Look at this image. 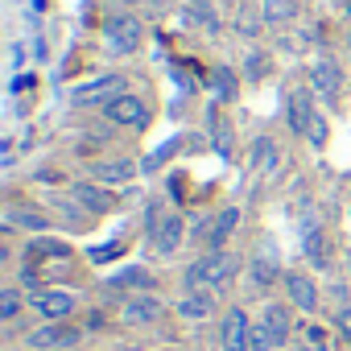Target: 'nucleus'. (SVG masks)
<instances>
[{
	"instance_id": "34",
	"label": "nucleus",
	"mask_w": 351,
	"mask_h": 351,
	"mask_svg": "<svg viewBox=\"0 0 351 351\" xmlns=\"http://www.w3.org/2000/svg\"><path fill=\"white\" fill-rule=\"evenodd\" d=\"M339 13H343V17L351 21V0H339Z\"/></svg>"
},
{
	"instance_id": "31",
	"label": "nucleus",
	"mask_w": 351,
	"mask_h": 351,
	"mask_svg": "<svg viewBox=\"0 0 351 351\" xmlns=\"http://www.w3.org/2000/svg\"><path fill=\"white\" fill-rule=\"evenodd\" d=\"M252 351H273V335H269V326H265V322H256V326H252Z\"/></svg>"
},
{
	"instance_id": "19",
	"label": "nucleus",
	"mask_w": 351,
	"mask_h": 351,
	"mask_svg": "<svg viewBox=\"0 0 351 351\" xmlns=\"http://www.w3.org/2000/svg\"><path fill=\"white\" fill-rule=\"evenodd\" d=\"M256 13H261L265 25H289V21H298V13H302V0H261Z\"/></svg>"
},
{
	"instance_id": "18",
	"label": "nucleus",
	"mask_w": 351,
	"mask_h": 351,
	"mask_svg": "<svg viewBox=\"0 0 351 351\" xmlns=\"http://www.w3.org/2000/svg\"><path fill=\"white\" fill-rule=\"evenodd\" d=\"M302 252H306V261L314 265V269H330V244H326V232L310 219L306 223V232H302Z\"/></svg>"
},
{
	"instance_id": "4",
	"label": "nucleus",
	"mask_w": 351,
	"mask_h": 351,
	"mask_svg": "<svg viewBox=\"0 0 351 351\" xmlns=\"http://www.w3.org/2000/svg\"><path fill=\"white\" fill-rule=\"evenodd\" d=\"M75 306H79V298L71 289H38V293H29V310L38 318H46V322H66L75 314Z\"/></svg>"
},
{
	"instance_id": "10",
	"label": "nucleus",
	"mask_w": 351,
	"mask_h": 351,
	"mask_svg": "<svg viewBox=\"0 0 351 351\" xmlns=\"http://www.w3.org/2000/svg\"><path fill=\"white\" fill-rule=\"evenodd\" d=\"M310 87H314V95L318 99H335L339 95V87H343V71H339V62L335 58H318L314 66H310Z\"/></svg>"
},
{
	"instance_id": "9",
	"label": "nucleus",
	"mask_w": 351,
	"mask_h": 351,
	"mask_svg": "<svg viewBox=\"0 0 351 351\" xmlns=\"http://www.w3.org/2000/svg\"><path fill=\"white\" fill-rule=\"evenodd\" d=\"M182 240H186V219L182 215H165L157 223V232L149 236V244H153L157 256H173V252L182 248Z\"/></svg>"
},
{
	"instance_id": "23",
	"label": "nucleus",
	"mask_w": 351,
	"mask_h": 351,
	"mask_svg": "<svg viewBox=\"0 0 351 351\" xmlns=\"http://www.w3.org/2000/svg\"><path fill=\"white\" fill-rule=\"evenodd\" d=\"M211 87H215V99H219V104H232L236 91H240V79H236L232 66H215V71H211Z\"/></svg>"
},
{
	"instance_id": "24",
	"label": "nucleus",
	"mask_w": 351,
	"mask_h": 351,
	"mask_svg": "<svg viewBox=\"0 0 351 351\" xmlns=\"http://www.w3.org/2000/svg\"><path fill=\"white\" fill-rule=\"evenodd\" d=\"M252 281H256L261 289H269L273 281H285V273L277 269V261H273L269 252H256V256H252Z\"/></svg>"
},
{
	"instance_id": "17",
	"label": "nucleus",
	"mask_w": 351,
	"mask_h": 351,
	"mask_svg": "<svg viewBox=\"0 0 351 351\" xmlns=\"http://www.w3.org/2000/svg\"><path fill=\"white\" fill-rule=\"evenodd\" d=\"M136 178V165L132 161H95L91 165V182H99V186H128Z\"/></svg>"
},
{
	"instance_id": "26",
	"label": "nucleus",
	"mask_w": 351,
	"mask_h": 351,
	"mask_svg": "<svg viewBox=\"0 0 351 351\" xmlns=\"http://www.w3.org/2000/svg\"><path fill=\"white\" fill-rule=\"evenodd\" d=\"M191 21H199L207 34H219V17L211 13V0H191Z\"/></svg>"
},
{
	"instance_id": "14",
	"label": "nucleus",
	"mask_w": 351,
	"mask_h": 351,
	"mask_svg": "<svg viewBox=\"0 0 351 351\" xmlns=\"http://www.w3.org/2000/svg\"><path fill=\"white\" fill-rule=\"evenodd\" d=\"M310 120H314V108H310V95L306 91H289L285 95V124L293 136H306L310 132Z\"/></svg>"
},
{
	"instance_id": "3",
	"label": "nucleus",
	"mask_w": 351,
	"mask_h": 351,
	"mask_svg": "<svg viewBox=\"0 0 351 351\" xmlns=\"http://www.w3.org/2000/svg\"><path fill=\"white\" fill-rule=\"evenodd\" d=\"M116 95H124V75H95L91 83H83V87H75L71 91V104L75 108H108Z\"/></svg>"
},
{
	"instance_id": "25",
	"label": "nucleus",
	"mask_w": 351,
	"mask_h": 351,
	"mask_svg": "<svg viewBox=\"0 0 351 351\" xmlns=\"http://www.w3.org/2000/svg\"><path fill=\"white\" fill-rule=\"evenodd\" d=\"M207 120H211V136H215V149H219L223 157H232V141H236V132H232V124H228V120H223L219 112H211Z\"/></svg>"
},
{
	"instance_id": "29",
	"label": "nucleus",
	"mask_w": 351,
	"mask_h": 351,
	"mask_svg": "<svg viewBox=\"0 0 351 351\" xmlns=\"http://www.w3.org/2000/svg\"><path fill=\"white\" fill-rule=\"evenodd\" d=\"M265 71H269V58H265L261 50H248V58H244V75H248V79H265Z\"/></svg>"
},
{
	"instance_id": "22",
	"label": "nucleus",
	"mask_w": 351,
	"mask_h": 351,
	"mask_svg": "<svg viewBox=\"0 0 351 351\" xmlns=\"http://www.w3.org/2000/svg\"><path fill=\"white\" fill-rule=\"evenodd\" d=\"M273 169H277V141L256 136L252 141V173H273Z\"/></svg>"
},
{
	"instance_id": "21",
	"label": "nucleus",
	"mask_w": 351,
	"mask_h": 351,
	"mask_svg": "<svg viewBox=\"0 0 351 351\" xmlns=\"http://www.w3.org/2000/svg\"><path fill=\"white\" fill-rule=\"evenodd\" d=\"M112 289H132V293H153V273L149 269H124L116 277H108Z\"/></svg>"
},
{
	"instance_id": "16",
	"label": "nucleus",
	"mask_w": 351,
	"mask_h": 351,
	"mask_svg": "<svg viewBox=\"0 0 351 351\" xmlns=\"http://www.w3.org/2000/svg\"><path fill=\"white\" fill-rule=\"evenodd\" d=\"M261 322L269 326L273 347H285V343H289V335H293V318H289V306H285V302H265Z\"/></svg>"
},
{
	"instance_id": "27",
	"label": "nucleus",
	"mask_w": 351,
	"mask_h": 351,
	"mask_svg": "<svg viewBox=\"0 0 351 351\" xmlns=\"http://www.w3.org/2000/svg\"><path fill=\"white\" fill-rule=\"evenodd\" d=\"M29 256H58V261H71V248L58 244V240H34V244H29Z\"/></svg>"
},
{
	"instance_id": "28",
	"label": "nucleus",
	"mask_w": 351,
	"mask_h": 351,
	"mask_svg": "<svg viewBox=\"0 0 351 351\" xmlns=\"http://www.w3.org/2000/svg\"><path fill=\"white\" fill-rule=\"evenodd\" d=\"M21 314V289H5V293H0V318H5V322H13Z\"/></svg>"
},
{
	"instance_id": "36",
	"label": "nucleus",
	"mask_w": 351,
	"mask_h": 351,
	"mask_svg": "<svg viewBox=\"0 0 351 351\" xmlns=\"http://www.w3.org/2000/svg\"><path fill=\"white\" fill-rule=\"evenodd\" d=\"M120 5H141V0H120Z\"/></svg>"
},
{
	"instance_id": "20",
	"label": "nucleus",
	"mask_w": 351,
	"mask_h": 351,
	"mask_svg": "<svg viewBox=\"0 0 351 351\" xmlns=\"http://www.w3.org/2000/svg\"><path fill=\"white\" fill-rule=\"evenodd\" d=\"M13 228H25V232H46V228H50V219H46L42 211L9 207V211H5V232H13Z\"/></svg>"
},
{
	"instance_id": "13",
	"label": "nucleus",
	"mask_w": 351,
	"mask_h": 351,
	"mask_svg": "<svg viewBox=\"0 0 351 351\" xmlns=\"http://www.w3.org/2000/svg\"><path fill=\"white\" fill-rule=\"evenodd\" d=\"M173 310H178V318H186V322H207L215 314V293L211 289H186Z\"/></svg>"
},
{
	"instance_id": "32",
	"label": "nucleus",
	"mask_w": 351,
	"mask_h": 351,
	"mask_svg": "<svg viewBox=\"0 0 351 351\" xmlns=\"http://www.w3.org/2000/svg\"><path fill=\"white\" fill-rule=\"evenodd\" d=\"M335 322H339V330H343V339H347V343H351V306H343V310H339V318H335Z\"/></svg>"
},
{
	"instance_id": "15",
	"label": "nucleus",
	"mask_w": 351,
	"mask_h": 351,
	"mask_svg": "<svg viewBox=\"0 0 351 351\" xmlns=\"http://www.w3.org/2000/svg\"><path fill=\"white\" fill-rule=\"evenodd\" d=\"M71 199H75L87 215L112 211V195H108V186H99V182H75V186H71Z\"/></svg>"
},
{
	"instance_id": "33",
	"label": "nucleus",
	"mask_w": 351,
	"mask_h": 351,
	"mask_svg": "<svg viewBox=\"0 0 351 351\" xmlns=\"http://www.w3.org/2000/svg\"><path fill=\"white\" fill-rule=\"evenodd\" d=\"M306 335H310V347H330V343H326V330H322V326H310Z\"/></svg>"
},
{
	"instance_id": "2",
	"label": "nucleus",
	"mask_w": 351,
	"mask_h": 351,
	"mask_svg": "<svg viewBox=\"0 0 351 351\" xmlns=\"http://www.w3.org/2000/svg\"><path fill=\"white\" fill-rule=\"evenodd\" d=\"M104 42H108L116 54H132V50H141V42H145V25H141V17H132V13H116V17H108V21H104Z\"/></svg>"
},
{
	"instance_id": "35",
	"label": "nucleus",
	"mask_w": 351,
	"mask_h": 351,
	"mask_svg": "<svg viewBox=\"0 0 351 351\" xmlns=\"http://www.w3.org/2000/svg\"><path fill=\"white\" fill-rule=\"evenodd\" d=\"M306 351H330V347H306Z\"/></svg>"
},
{
	"instance_id": "6",
	"label": "nucleus",
	"mask_w": 351,
	"mask_h": 351,
	"mask_svg": "<svg viewBox=\"0 0 351 351\" xmlns=\"http://www.w3.org/2000/svg\"><path fill=\"white\" fill-rule=\"evenodd\" d=\"M116 128H145L149 124V108H145V99L141 95H132V91H124V95H116L108 108H99Z\"/></svg>"
},
{
	"instance_id": "11",
	"label": "nucleus",
	"mask_w": 351,
	"mask_h": 351,
	"mask_svg": "<svg viewBox=\"0 0 351 351\" xmlns=\"http://www.w3.org/2000/svg\"><path fill=\"white\" fill-rule=\"evenodd\" d=\"M285 298L289 306H298L302 314H318V285L306 277V273H285Z\"/></svg>"
},
{
	"instance_id": "12",
	"label": "nucleus",
	"mask_w": 351,
	"mask_h": 351,
	"mask_svg": "<svg viewBox=\"0 0 351 351\" xmlns=\"http://www.w3.org/2000/svg\"><path fill=\"white\" fill-rule=\"evenodd\" d=\"M236 228H240V207H219L211 219V232H207V252H223L232 244Z\"/></svg>"
},
{
	"instance_id": "1",
	"label": "nucleus",
	"mask_w": 351,
	"mask_h": 351,
	"mask_svg": "<svg viewBox=\"0 0 351 351\" xmlns=\"http://www.w3.org/2000/svg\"><path fill=\"white\" fill-rule=\"evenodd\" d=\"M236 269H240V261L223 248V252H203L199 261H191L186 265V273H182V281H186V289H223V285H232V277H236Z\"/></svg>"
},
{
	"instance_id": "5",
	"label": "nucleus",
	"mask_w": 351,
	"mask_h": 351,
	"mask_svg": "<svg viewBox=\"0 0 351 351\" xmlns=\"http://www.w3.org/2000/svg\"><path fill=\"white\" fill-rule=\"evenodd\" d=\"M79 339H83V330H79V326L46 322V326H38V330H29V335H25V347H29V351H66V347H75Z\"/></svg>"
},
{
	"instance_id": "30",
	"label": "nucleus",
	"mask_w": 351,
	"mask_h": 351,
	"mask_svg": "<svg viewBox=\"0 0 351 351\" xmlns=\"http://www.w3.org/2000/svg\"><path fill=\"white\" fill-rule=\"evenodd\" d=\"M306 136H310V145H314V149H322V145H326L330 128H326V116H322V112H314V120H310V132H306Z\"/></svg>"
},
{
	"instance_id": "8",
	"label": "nucleus",
	"mask_w": 351,
	"mask_h": 351,
	"mask_svg": "<svg viewBox=\"0 0 351 351\" xmlns=\"http://www.w3.org/2000/svg\"><path fill=\"white\" fill-rule=\"evenodd\" d=\"M219 339H223V351H252V322H248V314L240 306H232L223 314Z\"/></svg>"
},
{
	"instance_id": "7",
	"label": "nucleus",
	"mask_w": 351,
	"mask_h": 351,
	"mask_svg": "<svg viewBox=\"0 0 351 351\" xmlns=\"http://www.w3.org/2000/svg\"><path fill=\"white\" fill-rule=\"evenodd\" d=\"M161 314H165V302L157 293H132L120 306V318L128 326H153V322H161Z\"/></svg>"
}]
</instances>
